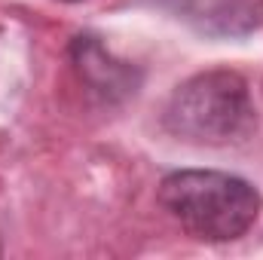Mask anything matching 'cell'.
<instances>
[{
  "mask_svg": "<svg viewBox=\"0 0 263 260\" xmlns=\"http://www.w3.org/2000/svg\"><path fill=\"white\" fill-rule=\"evenodd\" d=\"M159 205L202 242H233L254 227L263 199L239 175L181 169L159 181Z\"/></svg>",
  "mask_w": 263,
  "mask_h": 260,
  "instance_id": "6da1fadb",
  "label": "cell"
},
{
  "mask_svg": "<svg viewBox=\"0 0 263 260\" xmlns=\"http://www.w3.org/2000/svg\"><path fill=\"white\" fill-rule=\"evenodd\" d=\"M65 3H77V0H65Z\"/></svg>",
  "mask_w": 263,
  "mask_h": 260,
  "instance_id": "277c9868",
  "label": "cell"
},
{
  "mask_svg": "<svg viewBox=\"0 0 263 260\" xmlns=\"http://www.w3.org/2000/svg\"><path fill=\"white\" fill-rule=\"evenodd\" d=\"M70 62H73V70L80 73V80L104 101H120L126 95H135L138 89V73L132 70V65L117 62L98 43V37H89V34L73 37Z\"/></svg>",
  "mask_w": 263,
  "mask_h": 260,
  "instance_id": "3957f363",
  "label": "cell"
},
{
  "mask_svg": "<svg viewBox=\"0 0 263 260\" xmlns=\"http://www.w3.org/2000/svg\"><path fill=\"white\" fill-rule=\"evenodd\" d=\"M257 123L251 89L242 73L214 67L184 80L165 101L162 126L168 135L190 144H236Z\"/></svg>",
  "mask_w": 263,
  "mask_h": 260,
  "instance_id": "7a4b0ae2",
  "label": "cell"
}]
</instances>
